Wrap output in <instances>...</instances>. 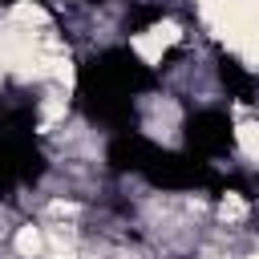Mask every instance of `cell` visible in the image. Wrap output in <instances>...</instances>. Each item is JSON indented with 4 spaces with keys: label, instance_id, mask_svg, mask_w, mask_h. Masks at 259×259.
Instances as JSON below:
<instances>
[{
    "label": "cell",
    "instance_id": "obj_1",
    "mask_svg": "<svg viewBox=\"0 0 259 259\" xmlns=\"http://www.w3.org/2000/svg\"><path fill=\"white\" fill-rule=\"evenodd\" d=\"M36 113L32 105H16L0 113V190L32 186L45 174V154L32 138Z\"/></svg>",
    "mask_w": 259,
    "mask_h": 259
},
{
    "label": "cell",
    "instance_id": "obj_2",
    "mask_svg": "<svg viewBox=\"0 0 259 259\" xmlns=\"http://www.w3.org/2000/svg\"><path fill=\"white\" fill-rule=\"evenodd\" d=\"M138 174L150 182V186H166V190H223L227 182L210 170L206 158H194V154H174V150H158L150 142Z\"/></svg>",
    "mask_w": 259,
    "mask_h": 259
},
{
    "label": "cell",
    "instance_id": "obj_3",
    "mask_svg": "<svg viewBox=\"0 0 259 259\" xmlns=\"http://www.w3.org/2000/svg\"><path fill=\"white\" fill-rule=\"evenodd\" d=\"M77 109L89 117V121H101L109 130H134V93L77 69Z\"/></svg>",
    "mask_w": 259,
    "mask_h": 259
},
{
    "label": "cell",
    "instance_id": "obj_4",
    "mask_svg": "<svg viewBox=\"0 0 259 259\" xmlns=\"http://www.w3.org/2000/svg\"><path fill=\"white\" fill-rule=\"evenodd\" d=\"M81 69L93 73V77H101V81H109V85H117V89H125V93H134V97L146 93V89H154V81H158V73H154L138 53H130L125 45L101 49V53L89 57Z\"/></svg>",
    "mask_w": 259,
    "mask_h": 259
},
{
    "label": "cell",
    "instance_id": "obj_5",
    "mask_svg": "<svg viewBox=\"0 0 259 259\" xmlns=\"http://www.w3.org/2000/svg\"><path fill=\"white\" fill-rule=\"evenodd\" d=\"M186 146L194 158H227L235 150V121L223 109H198L186 117Z\"/></svg>",
    "mask_w": 259,
    "mask_h": 259
},
{
    "label": "cell",
    "instance_id": "obj_6",
    "mask_svg": "<svg viewBox=\"0 0 259 259\" xmlns=\"http://www.w3.org/2000/svg\"><path fill=\"white\" fill-rule=\"evenodd\" d=\"M146 150H150V142H146L138 130H117V134H113V142H109V150H105L109 170H117V174H138V166H142Z\"/></svg>",
    "mask_w": 259,
    "mask_h": 259
},
{
    "label": "cell",
    "instance_id": "obj_7",
    "mask_svg": "<svg viewBox=\"0 0 259 259\" xmlns=\"http://www.w3.org/2000/svg\"><path fill=\"white\" fill-rule=\"evenodd\" d=\"M219 81L227 85V93H235L239 101H255V77L235 61V57H219Z\"/></svg>",
    "mask_w": 259,
    "mask_h": 259
},
{
    "label": "cell",
    "instance_id": "obj_8",
    "mask_svg": "<svg viewBox=\"0 0 259 259\" xmlns=\"http://www.w3.org/2000/svg\"><path fill=\"white\" fill-rule=\"evenodd\" d=\"M154 20H162V8H158V4H150V8H138V12L125 20V24H130V32H146Z\"/></svg>",
    "mask_w": 259,
    "mask_h": 259
}]
</instances>
